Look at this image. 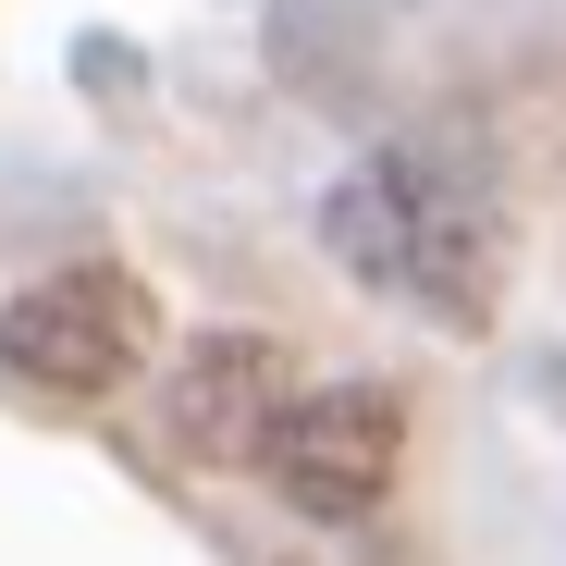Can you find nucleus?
Segmentation results:
<instances>
[{"label":"nucleus","mask_w":566,"mask_h":566,"mask_svg":"<svg viewBox=\"0 0 566 566\" xmlns=\"http://www.w3.org/2000/svg\"><path fill=\"white\" fill-rule=\"evenodd\" d=\"M333 259L357 283H382V296H419L431 321L481 333L493 321V271H505V222L443 160H369V172L333 185Z\"/></svg>","instance_id":"nucleus-1"},{"label":"nucleus","mask_w":566,"mask_h":566,"mask_svg":"<svg viewBox=\"0 0 566 566\" xmlns=\"http://www.w3.org/2000/svg\"><path fill=\"white\" fill-rule=\"evenodd\" d=\"M148 357H160V296H148L124 259H74V271L25 283V296L0 308V382L50 395V407L124 395Z\"/></svg>","instance_id":"nucleus-2"},{"label":"nucleus","mask_w":566,"mask_h":566,"mask_svg":"<svg viewBox=\"0 0 566 566\" xmlns=\"http://www.w3.org/2000/svg\"><path fill=\"white\" fill-rule=\"evenodd\" d=\"M395 455H407V407L382 382H296V407L259 443V481L296 517H369L395 493Z\"/></svg>","instance_id":"nucleus-3"},{"label":"nucleus","mask_w":566,"mask_h":566,"mask_svg":"<svg viewBox=\"0 0 566 566\" xmlns=\"http://www.w3.org/2000/svg\"><path fill=\"white\" fill-rule=\"evenodd\" d=\"M283 407H296V369H283V345H259V333L198 345L185 382H172V431H185V455H210V468H259V443H271Z\"/></svg>","instance_id":"nucleus-4"}]
</instances>
